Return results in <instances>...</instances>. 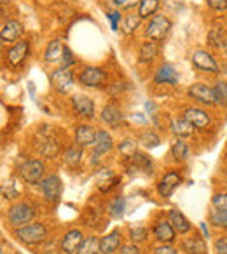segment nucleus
<instances>
[{"instance_id":"obj_1","label":"nucleus","mask_w":227,"mask_h":254,"mask_svg":"<svg viewBox=\"0 0 227 254\" xmlns=\"http://www.w3.org/2000/svg\"><path fill=\"white\" fill-rule=\"evenodd\" d=\"M14 237L21 244L26 246H33V244H40L47 237V230L42 223H32V225L19 226L14 230Z\"/></svg>"},{"instance_id":"obj_2","label":"nucleus","mask_w":227,"mask_h":254,"mask_svg":"<svg viewBox=\"0 0 227 254\" xmlns=\"http://www.w3.org/2000/svg\"><path fill=\"white\" fill-rule=\"evenodd\" d=\"M171 30V21L166 18V16H152V19L149 21L145 30V35L149 37V40H154V42H159V40L166 39V35Z\"/></svg>"},{"instance_id":"obj_3","label":"nucleus","mask_w":227,"mask_h":254,"mask_svg":"<svg viewBox=\"0 0 227 254\" xmlns=\"http://www.w3.org/2000/svg\"><path fill=\"white\" fill-rule=\"evenodd\" d=\"M35 216V211L30 207L25 202H19V204H14L12 207H9L7 211V219L14 228H19V226L30 223Z\"/></svg>"},{"instance_id":"obj_4","label":"nucleus","mask_w":227,"mask_h":254,"mask_svg":"<svg viewBox=\"0 0 227 254\" xmlns=\"http://www.w3.org/2000/svg\"><path fill=\"white\" fill-rule=\"evenodd\" d=\"M44 171H46V167H44V164L40 162V160H35V159L26 160V162H23L21 167H19V176H21V180L26 181V183L35 185L44 180Z\"/></svg>"},{"instance_id":"obj_5","label":"nucleus","mask_w":227,"mask_h":254,"mask_svg":"<svg viewBox=\"0 0 227 254\" xmlns=\"http://www.w3.org/2000/svg\"><path fill=\"white\" fill-rule=\"evenodd\" d=\"M187 94L191 96L192 99H196L198 103H203V105H217V94L215 89L210 87L206 84H192L189 87Z\"/></svg>"},{"instance_id":"obj_6","label":"nucleus","mask_w":227,"mask_h":254,"mask_svg":"<svg viewBox=\"0 0 227 254\" xmlns=\"http://www.w3.org/2000/svg\"><path fill=\"white\" fill-rule=\"evenodd\" d=\"M40 190L44 193V198L47 202H58L61 197V190H63V185H61V180L58 176H47L40 181Z\"/></svg>"},{"instance_id":"obj_7","label":"nucleus","mask_w":227,"mask_h":254,"mask_svg":"<svg viewBox=\"0 0 227 254\" xmlns=\"http://www.w3.org/2000/svg\"><path fill=\"white\" fill-rule=\"evenodd\" d=\"M79 80H81V84H84L86 87H103V85L107 84V73L102 68L89 66L82 71Z\"/></svg>"},{"instance_id":"obj_8","label":"nucleus","mask_w":227,"mask_h":254,"mask_svg":"<svg viewBox=\"0 0 227 254\" xmlns=\"http://www.w3.org/2000/svg\"><path fill=\"white\" fill-rule=\"evenodd\" d=\"M49 80H51V85H53L54 91L63 94V92H67L68 89L72 87V80H74V78H72V73L68 71V68L61 66L51 73Z\"/></svg>"},{"instance_id":"obj_9","label":"nucleus","mask_w":227,"mask_h":254,"mask_svg":"<svg viewBox=\"0 0 227 254\" xmlns=\"http://www.w3.org/2000/svg\"><path fill=\"white\" fill-rule=\"evenodd\" d=\"M82 242H84V237H82L81 230H70L63 235L61 239V253L65 254H75L79 253Z\"/></svg>"},{"instance_id":"obj_10","label":"nucleus","mask_w":227,"mask_h":254,"mask_svg":"<svg viewBox=\"0 0 227 254\" xmlns=\"http://www.w3.org/2000/svg\"><path fill=\"white\" fill-rule=\"evenodd\" d=\"M192 63H194L196 68H199V70H203V71H208V73H219V70H220L215 58L210 53H206V51H198V53H194Z\"/></svg>"},{"instance_id":"obj_11","label":"nucleus","mask_w":227,"mask_h":254,"mask_svg":"<svg viewBox=\"0 0 227 254\" xmlns=\"http://www.w3.org/2000/svg\"><path fill=\"white\" fill-rule=\"evenodd\" d=\"M154 237L161 244H173L177 239V230L173 228L170 221H157L154 225Z\"/></svg>"},{"instance_id":"obj_12","label":"nucleus","mask_w":227,"mask_h":254,"mask_svg":"<svg viewBox=\"0 0 227 254\" xmlns=\"http://www.w3.org/2000/svg\"><path fill=\"white\" fill-rule=\"evenodd\" d=\"M121 232L114 230L100 239V254H114L121 247Z\"/></svg>"},{"instance_id":"obj_13","label":"nucleus","mask_w":227,"mask_h":254,"mask_svg":"<svg viewBox=\"0 0 227 254\" xmlns=\"http://www.w3.org/2000/svg\"><path fill=\"white\" fill-rule=\"evenodd\" d=\"M95 141H96V132L91 126H88V124L77 126V129H75V145L84 148V146H95Z\"/></svg>"},{"instance_id":"obj_14","label":"nucleus","mask_w":227,"mask_h":254,"mask_svg":"<svg viewBox=\"0 0 227 254\" xmlns=\"http://www.w3.org/2000/svg\"><path fill=\"white\" fill-rule=\"evenodd\" d=\"M184 119L196 129H205L210 124V115L201 108H187L184 113Z\"/></svg>"},{"instance_id":"obj_15","label":"nucleus","mask_w":227,"mask_h":254,"mask_svg":"<svg viewBox=\"0 0 227 254\" xmlns=\"http://www.w3.org/2000/svg\"><path fill=\"white\" fill-rule=\"evenodd\" d=\"M182 183V178L178 173H168L164 174V178L161 180V183L157 185V191H159L161 197L168 198L171 197V193L175 191V188Z\"/></svg>"},{"instance_id":"obj_16","label":"nucleus","mask_w":227,"mask_h":254,"mask_svg":"<svg viewBox=\"0 0 227 254\" xmlns=\"http://www.w3.org/2000/svg\"><path fill=\"white\" fill-rule=\"evenodd\" d=\"M72 105H74V110L81 117H86V119H93L95 117V103L88 96H74L72 98Z\"/></svg>"},{"instance_id":"obj_17","label":"nucleus","mask_w":227,"mask_h":254,"mask_svg":"<svg viewBox=\"0 0 227 254\" xmlns=\"http://www.w3.org/2000/svg\"><path fill=\"white\" fill-rule=\"evenodd\" d=\"M154 82L156 84H170L177 85L178 82V73L171 64H163V66L157 68L156 75H154Z\"/></svg>"},{"instance_id":"obj_18","label":"nucleus","mask_w":227,"mask_h":254,"mask_svg":"<svg viewBox=\"0 0 227 254\" xmlns=\"http://www.w3.org/2000/svg\"><path fill=\"white\" fill-rule=\"evenodd\" d=\"M21 33H23L21 23L7 21L2 26V30H0V39H2L4 44H11V42H14V40H18L19 37H21Z\"/></svg>"},{"instance_id":"obj_19","label":"nucleus","mask_w":227,"mask_h":254,"mask_svg":"<svg viewBox=\"0 0 227 254\" xmlns=\"http://www.w3.org/2000/svg\"><path fill=\"white\" fill-rule=\"evenodd\" d=\"M168 221L173 225V228L177 230L178 233H187L189 230L192 228L191 221H189V219L185 218L178 209H171V211H168Z\"/></svg>"},{"instance_id":"obj_20","label":"nucleus","mask_w":227,"mask_h":254,"mask_svg":"<svg viewBox=\"0 0 227 254\" xmlns=\"http://www.w3.org/2000/svg\"><path fill=\"white\" fill-rule=\"evenodd\" d=\"M26 54H28V42L21 40V42H18L14 47H11L7 51V61L12 66H18V64H21L25 61Z\"/></svg>"},{"instance_id":"obj_21","label":"nucleus","mask_w":227,"mask_h":254,"mask_svg":"<svg viewBox=\"0 0 227 254\" xmlns=\"http://www.w3.org/2000/svg\"><path fill=\"white\" fill-rule=\"evenodd\" d=\"M112 136L107 131H96V141H95V155L100 157L102 153H107L112 150Z\"/></svg>"},{"instance_id":"obj_22","label":"nucleus","mask_w":227,"mask_h":254,"mask_svg":"<svg viewBox=\"0 0 227 254\" xmlns=\"http://www.w3.org/2000/svg\"><path fill=\"white\" fill-rule=\"evenodd\" d=\"M122 119H124V115H122V112L117 108V106L107 105L105 108H103V112H102V120H103L105 124H109V126H112V127L119 126V124L122 122Z\"/></svg>"},{"instance_id":"obj_23","label":"nucleus","mask_w":227,"mask_h":254,"mask_svg":"<svg viewBox=\"0 0 227 254\" xmlns=\"http://www.w3.org/2000/svg\"><path fill=\"white\" fill-rule=\"evenodd\" d=\"M159 53V46H157L154 40H145L140 47V53H138V58H140V63H150L154 58L157 56Z\"/></svg>"},{"instance_id":"obj_24","label":"nucleus","mask_w":227,"mask_h":254,"mask_svg":"<svg viewBox=\"0 0 227 254\" xmlns=\"http://www.w3.org/2000/svg\"><path fill=\"white\" fill-rule=\"evenodd\" d=\"M192 129H194V127L185 119H175L173 122H171V132H173L175 136H178V138H189V136L192 134Z\"/></svg>"},{"instance_id":"obj_25","label":"nucleus","mask_w":227,"mask_h":254,"mask_svg":"<svg viewBox=\"0 0 227 254\" xmlns=\"http://www.w3.org/2000/svg\"><path fill=\"white\" fill-rule=\"evenodd\" d=\"M61 56H63V47L58 40H53L49 42V46L46 47V54H44V60L46 63H58L61 61Z\"/></svg>"},{"instance_id":"obj_26","label":"nucleus","mask_w":227,"mask_h":254,"mask_svg":"<svg viewBox=\"0 0 227 254\" xmlns=\"http://www.w3.org/2000/svg\"><path fill=\"white\" fill-rule=\"evenodd\" d=\"M182 247H184V251L187 254H206V244H205V240H201L199 237L184 240Z\"/></svg>"},{"instance_id":"obj_27","label":"nucleus","mask_w":227,"mask_h":254,"mask_svg":"<svg viewBox=\"0 0 227 254\" xmlns=\"http://www.w3.org/2000/svg\"><path fill=\"white\" fill-rule=\"evenodd\" d=\"M171 153L177 160H187L191 157V150H189V145L185 141L180 139H175L173 145H171Z\"/></svg>"},{"instance_id":"obj_28","label":"nucleus","mask_w":227,"mask_h":254,"mask_svg":"<svg viewBox=\"0 0 227 254\" xmlns=\"http://www.w3.org/2000/svg\"><path fill=\"white\" fill-rule=\"evenodd\" d=\"M157 5H159V0H140L138 2V14L142 19L150 18V16L156 12Z\"/></svg>"},{"instance_id":"obj_29","label":"nucleus","mask_w":227,"mask_h":254,"mask_svg":"<svg viewBox=\"0 0 227 254\" xmlns=\"http://www.w3.org/2000/svg\"><path fill=\"white\" fill-rule=\"evenodd\" d=\"M98 253H100V240L91 235L88 239H84V242H82L77 254H98Z\"/></svg>"},{"instance_id":"obj_30","label":"nucleus","mask_w":227,"mask_h":254,"mask_svg":"<svg viewBox=\"0 0 227 254\" xmlns=\"http://www.w3.org/2000/svg\"><path fill=\"white\" fill-rule=\"evenodd\" d=\"M140 21H142L140 14H128V16H124V21H122V32H124L126 35L133 33L140 26Z\"/></svg>"},{"instance_id":"obj_31","label":"nucleus","mask_w":227,"mask_h":254,"mask_svg":"<svg viewBox=\"0 0 227 254\" xmlns=\"http://www.w3.org/2000/svg\"><path fill=\"white\" fill-rule=\"evenodd\" d=\"M109 211L114 218H119V216L124 214L126 211V198L124 197H115L109 205Z\"/></svg>"},{"instance_id":"obj_32","label":"nucleus","mask_w":227,"mask_h":254,"mask_svg":"<svg viewBox=\"0 0 227 254\" xmlns=\"http://www.w3.org/2000/svg\"><path fill=\"white\" fill-rule=\"evenodd\" d=\"M129 239H131L133 244L145 242L149 239V230L145 226H133V228H129Z\"/></svg>"},{"instance_id":"obj_33","label":"nucleus","mask_w":227,"mask_h":254,"mask_svg":"<svg viewBox=\"0 0 227 254\" xmlns=\"http://www.w3.org/2000/svg\"><path fill=\"white\" fill-rule=\"evenodd\" d=\"M208 44L212 47H222L224 44V32L222 28H212L210 30V35H208Z\"/></svg>"},{"instance_id":"obj_34","label":"nucleus","mask_w":227,"mask_h":254,"mask_svg":"<svg viewBox=\"0 0 227 254\" xmlns=\"http://www.w3.org/2000/svg\"><path fill=\"white\" fill-rule=\"evenodd\" d=\"M119 153L122 157H133L136 153V141L135 139H124L119 145Z\"/></svg>"},{"instance_id":"obj_35","label":"nucleus","mask_w":227,"mask_h":254,"mask_svg":"<svg viewBox=\"0 0 227 254\" xmlns=\"http://www.w3.org/2000/svg\"><path fill=\"white\" fill-rule=\"evenodd\" d=\"M210 219L215 226L220 228H227V211H212L210 212Z\"/></svg>"},{"instance_id":"obj_36","label":"nucleus","mask_w":227,"mask_h":254,"mask_svg":"<svg viewBox=\"0 0 227 254\" xmlns=\"http://www.w3.org/2000/svg\"><path fill=\"white\" fill-rule=\"evenodd\" d=\"M215 94H217V101L220 103V105H227V82L220 80L215 84Z\"/></svg>"},{"instance_id":"obj_37","label":"nucleus","mask_w":227,"mask_h":254,"mask_svg":"<svg viewBox=\"0 0 227 254\" xmlns=\"http://www.w3.org/2000/svg\"><path fill=\"white\" fill-rule=\"evenodd\" d=\"M81 157H82L81 148H77V146H72V148L67 150L65 160H67V162L70 164V166H77V164L81 162Z\"/></svg>"},{"instance_id":"obj_38","label":"nucleus","mask_w":227,"mask_h":254,"mask_svg":"<svg viewBox=\"0 0 227 254\" xmlns=\"http://www.w3.org/2000/svg\"><path fill=\"white\" fill-rule=\"evenodd\" d=\"M142 143L147 146V148H154V146L159 145L161 139H159V136L154 134L152 131H147V132H143V134H142Z\"/></svg>"},{"instance_id":"obj_39","label":"nucleus","mask_w":227,"mask_h":254,"mask_svg":"<svg viewBox=\"0 0 227 254\" xmlns=\"http://www.w3.org/2000/svg\"><path fill=\"white\" fill-rule=\"evenodd\" d=\"M212 205L217 211H227V193H217L212 198Z\"/></svg>"},{"instance_id":"obj_40","label":"nucleus","mask_w":227,"mask_h":254,"mask_svg":"<svg viewBox=\"0 0 227 254\" xmlns=\"http://www.w3.org/2000/svg\"><path fill=\"white\" fill-rule=\"evenodd\" d=\"M206 4H208L210 9H213V11H226L227 9V0H206Z\"/></svg>"},{"instance_id":"obj_41","label":"nucleus","mask_w":227,"mask_h":254,"mask_svg":"<svg viewBox=\"0 0 227 254\" xmlns=\"http://www.w3.org/2000/svg\"><path fill=\"white\" fill-rule=\"evenodd\" d=\"M61 63H63V68H68L70 64L75 63L74 54H72V51L68 49L67 46H63V58H61Z\"/></svg>"},{"instance_id":"obj_42","label":"nucleus","mask_w":227,"mask_h":254,"mask_svg":"<svg viewBox=\"0 0 227 254\" xmlns=\"http://www.w3.org/2000/svg\"><path fill=\"white\" fill-rule=\"evenodd\" d=\"M107 18L110 19V26H112L114 32H117V28H119V21H121V12H119V11H110Z\"/></svg>"},{"instance_id":"obj_43","label":"nucleus","mask_w":227,"mask_h":254,"mask_svg":"<svg viewBox=\"0 0 227 254\" xmlns=\"http://www.w3.org/2000/svg\"><path fill=\"white\" fill-rule=\"evenodd\" d=\"M19 195V190L14 188V181H9L7 187H4V197L5 198H16Z\"/></svg>"},{"instance_id":"obj_44","label":"nucleus","mask_w":227,"mask_h":254,"mask_svg":"<svg viewBox=\"0 0 227 254\" xmlns=\"http://www.w3.org/2000/svg\"><path fill=\"white\" fill-rule=\"evenodd\" d=\"M154 254H178V251L175 247H171L170 244H163V246L154 249Z\"/></svg>"},{"instance_id":"obj_45","label":"nucleus","mask_w":227,"mask_h":254,"mask_svg":"<svg viewBox=\"0 0 227 254\" xmlns=\"http://www.w3.org/2000/svg\"><path fill=\"white\" fill-rule=\"evenodd\" d=\"M215 253L217 254H227V237H222L215 242Z\"/></svg>"},{"instance_id":"obj_46","label":"nucleus","mask_w":227,"mask_h":254,"mask_svg":"<svg viewBox=\"0 0 227 254\" xmlns=\"http://www.w3.org/2000/svg\"><path fill=\"white\" fill-rule=\"evenodd\" d=\"M119 254H140V249L136 244H128V246H122L121 251H119Z\"/></svg>"},{"instance_id":"obj_47","label":"nucleus","mask_w":227,"mask_h":254,"mask_svg":"<svg viewBox=\"0 0 227 254\" xmlns=\"http://www.w3.org/2000/svg\"><path fill=\"white\" fill-rule=\"evenodd\" d=\"M136 2H138V0H114V4L117 5L119 9H122V7H131V5H135Z\"/></svg>"},{"instance_id":"obj_48","label":"nucleus","mask_w":227,"mask_h":254,"mask_svg":"<svg viewBox=\"0 0 227 254\" xmlns=\"http://www.w3.org/2000/svg\"><path fill=\"white\" fill-rule=\"evenodd\" d=\"M199 228H201L205 239H210V232H208V228H206V223H199Z\"/></svg>"},{"instance_id":"obj_49","label":"nucleus","mask_w":227,"mask_h":254,"mask_svg":"<svg viewBox=\"0 0 227 254\" xmlns=\"http://www.w3.org/2000/svg\"><path fill=\"white\" fill-rule=\"evenodd\" d=\"M226 185H227V181H226Z\"/></svg>"}]
</instances>
